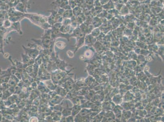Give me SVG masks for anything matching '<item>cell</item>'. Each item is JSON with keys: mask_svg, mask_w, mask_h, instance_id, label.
Instances as JSON below:
<instances>
[{"mask_svg": "<svg viewBox=\"0 0 164 122\" xmlns=\"http://www.w3.org/2000/svg\"><path fill=\"white\" fill-rule=\"evenodd\" d=\"M24 17L28 18L31 23L45 30L51 29V26L48 23L47 17L37 13H25Z\"/></svg>", "mask_w": 164, "mask_h": 122, "instance_id": "obj_1", "label": "cell"}, {"mask_svg": "<svg viewBox=\"0 0 164 122\" xmlns=\"http://www.w3.org/2000/svg\"><path fill=\"white\" fill-rule=\"evenodd\" d=\"M73 16L72 9L65 10L63 13V18H70Z\"/></svg>", "mask_w": 164, "mask_h": 122, "instance_id": "obj_11", "label": "cell"}, {"mask_svg": "<svg viewBox=\"0 0 164 122\" xmlns=\"http://www.w3.org/2000/svg\"><path fill=\"white\" fill-rule=\"evenodd\" d=\"M22 63L23 64V68L25 69L29 65H33L35 63V60L31 58L27 54L22 53L21 55Z\"/></svg>", "mask_w": 164, "mask_h": 122, "instance_id": "obj_4", "label": "cell"}, {"mask_svg": "<svg viewBox=\"0 0 164 122\" xmlns=\"http://www.w3.org/2000/svg\"><path fill=\"white\" fill-rule=\"evenodd\" d=\"M67 54L69 58H72L74 56V53L70 50H68L67 51Z\"/></svg>", "mask_w": 164, "mask_h": 122, "instance_id": "obj_18", "label": "cell"}, {"mask_svg": "<svg viewBox=\"0 0 164 122\" xmlns=\"http://www.w3.org/2000/svg\"><path fill=\"white\" fill-rule=\"evenodd\" d=\"M71 110H72V108H69L68 106L64 107L63 109L61 111L62 116L66 117L71 115Z\"/></svg>", "mask_w": 164, "mask_h": 122, "instance_id": "obj_10", "label": "cell"}, {"mask_svg": "<svg viewBox=\"0 0 164 122\" xmlns=\"http://www.w3.org/2000/svg\"><path fill=\"white\" fill-rule=\"evenodd\" d=\"M33 65H30L27 66L25 69L26 72H27V73L28 74H29V75L31 74L32 73V72H33Z\"/></svg>", "mask_w": 164, "mask_h": 122, "instance_id": "obj_15", "label": "cell"}, {"mask_svg": "<svg viewBox=\"0 0 164 122\" xmlns=\"http://www.w3.org/2000/svg\"><path fill=\"white\" fill-rule=\"evenodd\" d=\"M56 46L59 49H63L66 47V43L63 41H58L54 43Z\"/></svg>", "mask_w": 164, "mask_h": 122, "instance_id": "obj_14", "label": "cell"}, {"mask_svg": "<svg viewBox=\"0 0 164 122\" xmlns=\"http://www.w3.org/2000/svg\"><path fill=\"white\" fill-rule=\"evenodd\" d=\"M0 52H1L3 54H4V51L3 50V45L0 43Z\"/></svg>", "mask_w": 164, "mask_h": 122, "instance_id": "obj_19", "label": "cell"}, {"mask_svg": "<svg viewBox=\"0 0 164 122\" xmlns=\"http://www.w3.org/2000/svg\"><path fill=\"white\" fill-rule=\"evenodd\" d=\"M43 82L46 87L50 91H54L55 90L57 85L55 84L51 79L43 81Z\"/></svg>", "mask_w": 164, "mask_h": 122, "instance_id": "obj_7", "label": "cell"}, {"mask_svg": "<svg viewBox=\"0 0 164 122\" xmlns=\"http://www.w3.org/2000/svg\"><path fill=\"white\" fill-rule=\"evenodd\" d=\"M22 47L26 52V54L34 60L38 56L40 52V50L35 47L26 48L24 45H22Z\"/></svg>", "mask_w": 164, "mask_h": 122, "instance_id": "obj_3", "label": "cell"}, {"mask_svg": "<svg viewBox=\"0 0 164 122\" xmlns=\"http://www.w3.org/2000/svg\"><path fill=\"white\" fill-rule=\"evenodd\" d=\"M64 99L65 98L56 94L48 101V104L50 106L53 107L55 105L61 104Z\"/></svg>", "mask_w": 164, "mask_h": 122, "instance_id": "obj_5", "label": "cell"}, {"mask_svg": "<svg viewBox=\"0 0 164 122\" xmlns=\"http://www.w3.org/2000/svg\"><path fill=\"white\" fill-rule=\"evenodd\" d=\"M72 12H73V16L76 17H77L81 14L82 10L81 9L80 7L76 6L75 8L73 9Z\"/></svg>", "mask_w": 164, "mask_h": 122, "instance_id": "obj_13", "label": "cell"}, {"mask_svg": "<svg viewBox=\"0 0 164 122\" xmlns=\"http://www.w3.org/2000/svg\"><path fill=\"white\" fill-rule=\"evenodd\" d=\"M27 5L21 2H19L15 6V9L18 11L23 13H26Z\"/></svg>", "mask_w": 164, "mask_h": 122, "instance_id": "obj_8", "label": "cell"}, {"mask_svg": "<svg viewBox=\"0 0 164 122\" xmlns=\"http://www.w3.org/2000/svg\"><path fill=\"white\" fill-rule=\"evenodd\" d=\"M81 108L79 106L77 105H75L73 108H72V110H71V115L74 116L79 112L80 111Z\"/></svg>", "mask_w": 164, "mask_h": 122, "instance_id": "obj_12", "label": "cell"}, {"mask_svg": "<svg viewBox=\"0 0 164 122\" xmlns=\"http://www.w3.org/2000/svg\"><path fill=\"white\" fill-rule=\"evenodd\" d=\"M50 73L51 80L57 86H60L62 80L68 74L67 71L58 69L51 71Z\"/></svg>", "mask_w": 164, "mask_h": 122, "instance_id": "obj_2", "label": "cell"}, {"mask_svg": "<svg viewBox=\"0 0 164 122\" xmlns=\"http://www.w3.org/2000/svg\"><path fill=\"white\" fill-rule=\"evenodd\" d=\"M29 122H39V119L36 117H31L29 120Z\"/></svg>", "mask_w": 164, "mask_h": 122, "instance_id": "obj_17", "label": "cell"}, {"mask_svg": "<svg viewBox=\"0 0 164 122\" xmlns=\"http://www.w3.org/2000/svg\"><path fill=\"white\" fill-rule=\"evenodd\" d=\"M71 25H62L60 29H59V30L63 33H69L70 34L71 32Z\"/></svg>", "mask_w": 164, "mask_h": 122, "instance_id": "obj_9", "label": "cell"}, {"mask_svg": "<svg viewBox=\"0 0 164 122\" xmlns=\"http://www.w3.org/2000/svg\"><path fill=\"white\" fill-rule=\"evenodd\" d=\"M69 6L71 9L75 8L77 6L76 0H68Z\"/></svg>", "mask_w": 164, "mask_h": 122, "instance_id": "obj_16", "label": "cell"}, {"mask_svg": "<svg viewBox=\"0 0 164 122\" xmlns=\"http://www.w3.org/2000/svg\"><path fill=\"white\" fill-rule=\"evenodd\" d=\"M54 91L56 92L57 94L65 98L68 93L67 90L63 87H62L61 86H57Z\"/></svg>", "mask_w": 164, "mask_h": 122, "instance_id": "obj_6", "label": "cell"}]
</instances>
